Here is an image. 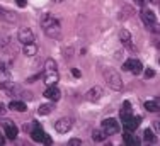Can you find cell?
<instances>
[{
	"mask_svg": "<svg viewBox=\"0 0 160 146\" xmlns=\"http://www.w3.org/2000/svg\"><path fill=\"white\" fill-rule=\"evenodd\" d=\"M102 97V88L101 87H92L89 92L85 94V99L87 100H90V102H96L99 100V99Z\"/></svg>",
	"mask_w": 160,
	"mask_h": 146,
	"instance_id": "4fadbf2b",
	"label": "cell"
},
{
	"mask_svg": "<svg viewBox=\"0 0 160 146\" xmlns=\"http://www.w3.org/2000/svg\"><path fill=\"white\" fill-rule=\"evenodd\" d=\"M53 104H43V105H39V109H38V114L39 116H48V114L53 112Z\"/></svg>",
	"mask_w": 160,
	"mask_h": 146,
	"instance_id": "ac0fdd59",
	"label": "cell"
},
{
	"mask_svg": "<svg viewBox=\"0 0 160 146\" xmlns=\"http://www.w3.org/2000/svg\"><path fill=\"white\" fill-rule=\"evenodd\" d=\"M131 61H133V60H128L126 63L123 65V70H128V71H129V68H131Z\"/></svg>",
	"mask_w": 160,
	"mask_h": 146,
	"instance_id": "d4e9b609",
	"label": "cell"
},
{
	"mask_svg": "<svg viewBox=\"0 0 160 146\" xmlns=\"http://www.w3.org/2000/svg\"><path fill=\"white\" fill-rule=\"evenodd\" d=\"M104 80L112 90H123V80H121L119 73L111 70V68H106L104 70Z\"/></svg>",
	"mask_w": 160,
	"mask_h": 146,
	"instance_id": "3957f363",
	"label": "cell"
},
{
	"mask_svg": "<svg viewBox=\"0 0 160 146\" xmlns=\"http://www.w3.org/2000/svg\"><path fill=\"white\" fill-rule=\"evenodd\" d=\"M0 88H2L3 92H5L7 95H24V92L21 90V87H17L16 83H12V82H2L0 83Z\"/></svg>",
	"mask_w": 160,
	"mask_h": 146,
	"instance_id": "5b68a950",
	"label": "cell"
},
{
	"mask_svg": "<svg viewBox=\"0 0 160 146\" xmlns=\"http://www.w3.org/2000/svg\"><path fill=\"white\" fill-rule=\"evenodd\" d=\"M145 76H147V78H152V76H155V71L153 70H145Z\"/></svg>",
	"mask_w": 160,
	"mask_h": 146,
	"instance_id": "cb8c5ba5",
	"label": "cell"
},
{
	"mask_svg": "<svg viewBox=\"0 0 160 146\" xmlns=\"http://www.w3.org/2000/svg\"><path fill=\"white\" fill-rule=\"evenodd\" d=\"M123 139H124V143L126 144H129V146H135V144H140V139H136L135 136H133L129 131H126L123 134Z\"/></svg>",
	"mask_w": 160,
	"mask_h": 146,
	"instance_id": "e0dca14e",
	"label": "cell"
},
{
	"mask_svg": "<svg viewBox=\"0 0 160 146\" xmlns=\"http://www.w3.org/2000/svg\"><path fill=\"white\" fill-rule=\"evenodd\" d=\"M140 15H142V21L147 27H155V26H157V17H155V14L152 12V10L143 9Z\"/></svg>",
	"mask_w": 160,
	"mask_h": 146,
	"instance_id": "52a82bcc",
	"label": "cell"
},
{
	"mask_svg": "<svg viewBox=\"0 0 160 146\" xmlns=\"http://www.w3.org/2000/svg\"><path fill=\"white\" fill-rule=\"evenodd\" d=\"M55 2H56V3H60V2H63V0H55Z\"/></svg>",
	"mask_w": 160,
	"mask_h": 146,
	"instance_id": "1f68e13d",
	"label": "cell"
},
{
	"mask_svg": "<svg viewBox=\"0 0 160 146\" xmlns=\"http://www.w3.org/2000/svg\"><path fill=\"white\" fill-rule=\"evenodd\" d=\"M68 144H72V146H73V144H82V141H80V139H70V143H68Z\"/></svg>",
	"mask_w": 160,
	"mask_h": 146,
	"instance_id": "f546056e",
	"label": "cell"
},
{
	"mask_svg": "<svg viewBox=\"0 0 160 146\" xmlns=\"http://www.w3.org/2000/svg\"><path fill=\"white\" fill-rule=\"evenodd\" d=\"M123 124H124V129H126V131L133 133V131H136V128H138L140 124H142V117L140 116H131L126 122H123Z\"/></svg>",
	"mask_w": 160,
	"mask_h": 146,
	"instance_id": "30bf717a",
	"label": "cell"
},
{
	"mask_svg": "<svg viewBox=\"0 0 160 146\" xmlns=\"http://www.w3.org/2000/svg\"><path fill=\"white\" fill-rule=\"evenodd\" d=\"M22 51H24L26 56H34L38 53V46L34 43H28V44H24V49H22Z\"/></svg>",
	"mask_w": 160,
	"mask_h": 146,
	"instance_id": "2e32d148",
	"label": "cell"
},
{
	"mask_svg": "<svg viewBox=\"0 0 160 146\" xmlns=\"http://www.w3.org/2000/svg\"><path fill=\"white\" fill-rule=\"evenodd\" d=\"M133 116V110H131V104H129L128 100L123 104V107H121L119 110V117H121V122H126L129 117Z\"/></svg>",
	"mask_w": 160,
	"mask_h": 146,
	"instance_id": "7c38bea8",
	"label": "cell"
},
{
	"mask_svg": "<svg viewBox=\"0 0 160 146\" xmlns=\"http://www.w3.org/2000/svg\"><path fill=\"white\" fill-rule=\"evenodd\" d=\"M72 124H73V122H72L70 117H62L55 122V129L58 133H68L72 129Z\"/></svg>",
	"mask_w": 160,
	"mask_h": 146,
	"instance_id": "ba28073f",
	"label": "cell"
},
{
	"mask_svg": "<svg viewBox=\"0 0 160 146\" xmlns=\"http://www.w3.org/2000/svg\"><path fill=\"white\" fill-rule=\"evenodd\" d=\"M143 139L147 141V143H152V141L155 139V138H153V133H152L150 129H145V131H143Z\"/></svg>",
	"mask_w": 160,
	"mask_h": 146,
	"instance_id": "603a6c76",
	"label": "cell"
},
{
	"mask_svg": "<svg viewBox=\"0 0 160 146\" xmlns=\"http://www.w3.org/2000/svg\"><path fill=\"white\" fill-rule=\"evenodd\" d=\"M129 71H133L135 75H140V73L143 71V65H142V61L133 60V61H131V68H129Z\"/></svg>",
	"mask_w": 160,
	"mask_h": 146,
	"instance_id": "ffe728a7",
	"label": "cell"
},
{
	"mask_svg": "<svg viewBox=\"0 0 160 146\" xmlns=\"http://www.w3.org/2000/svg\"><path fill=\"white\" fill-rule=\"evenodd\" d=\"M41 27H43L44 34H46L48 37H53V39L60 37V34H62V26H60V21H58L56 17H53L51 14L43 15V21H41Z\"/></svg>",
	"mask_w": 160,
	"mask_h": 146,
	"instance_id": "6da1fadb",
	"label": "cell"
},
{
	"mask_svg": "<svg viewBox=\"0 0 160 146\" xmlns=\"http://www.w3.org/2000/svg\"><path fill=\"white\" fill-rule=\"evenodd\" d=\"M145 109H147L148 112H157L158 110V102L157 100H147L145 102Z\"/></svg>",
	"mask_w": 160,
	"mask_h": 146,
	"instance_id": "44dd1931",
	"label": "cell"
},
{
	"mask_svg": "<svg viewBox=\"0 0 160 146\" xmlns=\"http://www.w3.org/2000/svg\"><path fill=\"white\" fill-rule=\"evenodd\" d=\"M16 3L19 7H26V3H28V0H16Z\"/></svg>",
	"mask_w": 160,
	"mask_h": 146,
	"instance_id": "4316f807",
	"label": "cell"
},
{
	"mask_svg": "<svg viewBox=\"0 0 160 146\" xmlns=\"http://www.w3.org/2000/svg\"><path fill=\"white\" fill-rule=\"evenodd\" d=\"M92 139L94 141H104L106 139V133L101 131V129H96V131L92 133Z\"/></svg>",
	"mask_w": 160,
	"mask_h": 146,
	"instance_id": "7402d4cb",
	"label": "cell"
},
{
	"mask_svg": "<svg viewBox=\"0 0 160 146\" xmlns=\"http://www.w3.org/2000/svg\"><path fill=\"white\" fill-rule=\"evenodd\" d=\"M44 97L55 102V100H58V99H60V90L55 85H48V88L44 90Z\"/></svg>",
	"mask_w": 160,
	"mask_h": 146,
	"instance_id": "5bb4252c",
	"label": "cell"
},
{
	"mask_svg": "<svg viewBox=\"0 0 160 146\" xmlns=\"http://www.w3.org/2000/svg\"><path fill=\"white\" fill-rule=\"evenodd\" d=\"M58 80H60V75H58L56 63L53 60H46V63H44V82H46V85H56Z\"/></svg>",
	"mask_w": 160,
	"mask_h": 146,
	"instance_id": "7a4b0ae2",
	"label": "cell"
},
{
	"mask_svg": "<svg viewBox=\"0 0 160 146\" xmlns=\"http://www.w3.org/2000/svg\"><path fill=\"white\" fill-rule=\"evenodd\" d=\"M17 39L21 41L22 44H28V43H34V34L29 27H21L17 31Z\"/></svg>",
	"mask_w": 160,
	"mask_h": 146,
	"instance_id": "8992f818",
	"label": "cell"
},
{
	"mask_svg": "<svg viewBox=\"0 0 160 146\" xmlns=\"http://www.w3.org/2000/svg\"><path fill=\"white\" fill-rule=\"evenodd\" d=\"M5 110H7V107H5V105H3V104H2V102H0V117H2V116H3V114H5Z\"/></svg>",
	"mask_w": 160,
	"mask_h": 146,
	"instance_id": "484cf974",
	"label": "cell"
},
{
	"mask_svg": "<svg viewBox=\"0 0 160 146\" xmlns=\"http://www.w3.org/2000/svg\"><path fill=\"white\" fill-rule=\"evenodd\" d=\"M102 131L106 133V136H111V134H118L119 133V122L116 119L109 117L102 121Z\"/></svg>",
	"mask_w": 160,
	"mask_h": 146,
	"instance_id": "277c9868",
	"label": "cell"
},
{
	"mask_svg": "<svg viewBox=\"0 0 160 146\" xmlns=\"http://www.w3.org/2000/svg\"><path fill=\"white\" fill-rule=\"evenodd\" d=\"M119 39H121V43H123V44L131 46V34H129L126 29H121V32H119Z\"/></svg>",
	"mask_w": 160,
	"mask_h": 146,
	"instance_id": "d6986e66",
	"label": "cell"
},
{
	"mask_svg": "<svg viewBox=\"0 0 160 146\" xmlns=\"http://www.w3.org/2000/svg\"><path fill=\"white\" fill-rule=\"evenodd\" d=\"M72 75H73V76H77V78H78V76L82 75V73H80V70H77V68H73V70H72Z\"/></svg>",
	"mask_w": 160,
	"mask_h": 146,
	"instance_id": "83f0119b",
	"label": "cell"
},
{
	"mask_svg": "<svg viewBox=\"0 0 160 146\" xmlns=\"http://www.w3.org/2000/svg\"><path fill=\"white\" fill-rule=\"evenodd\" d=\"M44 136H46V133L41 129V126L38 124V122H34L32 124V131H31V138L32 141H36V143H43Z\"/></svg>",
	"mask_w": 160,
	"mask_h": 146,
	"instance_id": "9c48e42d",
	"label": "cell"
},
{
	"mask_svg": "<svg viewBox=\"0 0 160 146\" xmlns=\"http://www.w3.org/2000/svg\"><path fill=\"white\" fill-rule=\"evenodd\" d=\"M3 129H5V136L9 138V139H16L17 138V126L14 124V122L5 121L3 122Z\"/></svg>",
	"mask_w": 160,
	"mask_h": 146,
	"instance_id": "8fae6325",
	"label": "cell"
},
{
	"mask_svg": "<svg viewBox=\"0 0 160 146\" xmlns=\"http://www.w3.org/2000/svg\"><path fill=\"white\" fill-rule=\"evenodd\" d=\"M43 143H44V144H51V138H49V136H48V134H46V136H44V139H43Z\"/></svg>",
	"mask_w": 160,
	"mask_h": 146,
	"instance_id": "f1b7e54d",
	"label": "cell"
},
{
	"mask_svg": "<svg viewBox=\"0 0 160 146\" xmlns=\"http://www.w3.org/2000/svg\"><path fill=\"white\" fill-rule=\"evenodd\" d=\"M9 109H12V110H17V112H26V104L24 102H19V100H12L9 104Z\"/></svg>",
	"mask_w": 160,
	"mask_h": 146,
	"instance_id": "9a60e30c",
	"label": "cell"
},
{
	"mask_svg": "<svg viewBox=\"0 0 160 146\" xmlns=\"http://www.w3.org/2000/svg\"><path fill=\"white\" fill-rule=\"evenodd\" d=\"M136 2H138L140 5H143V3H145V0H136Z\"/></svg>",
	"mask_w": 160,
	"mask_h": 146,
	"instance_id": "4dcf8cb0",
	"label": "cell"
}]
</instances>
